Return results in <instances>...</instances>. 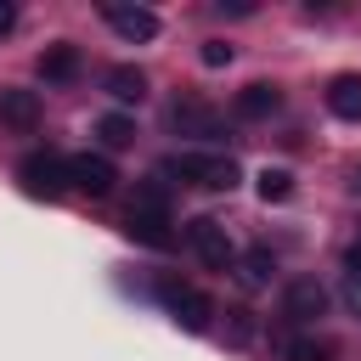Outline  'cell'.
Instances as JSON below:
<instances>
[{
    "instance_id": "cell-9",
    "label": "cell",
    "mask_w": 361,
    "mask_h": 361,
    "mask_svg": "<svg viewBox=\"0 0 361 361\" xmlns=\"http://www.w3.org/2000/svg\"><path fill=\"white\" fill-rule=\"evenodd\" d=\"M231 107H237V118H271V113L282 107V90H276V85H265V79H254V85H243V90H237V102H231Z\"/></svg>"
},
{
    "instance_id": "cell-1",
    "label": "cell",
    "mask_w": 361,
    "mask_h": 361,
    "mask_svg": "<svg viewBox=\"0 0 361 361\" xmlns=\"http://www.w3.org/2000/svg\"><path fill=\"white\" fill-rule=\"evenodd\" d=\"M164 175H175V180H186V186H203V192H231L237 186V158H226V152H175V158H164Z\"/></svg>"
},
{
    "instance_id": "cell-4",
    "label": "cell",
    "mask_w": 361,
    "mask_h": 361,
    "mask_svg": "<svg viewBox=\"0 0 361 361\" xmlns=\"http://www.w3.org/2000/svg\"><path fill=\"white\" fill-rule=\"evenodd\" d=\"M158 299L169 305V316L186 327V333H209V316H214V305L192 288V282H175V276H158Z\"/></svg>"
},
{
    "instance_id": "cell-21",
    "label": "cell",
    "mask_w": 361,
    "mask_h": 361,
    "mask_svg": "<svg viewBox=\"0 0 361 361\" xmlns=\"http://www.w3.org/2000/svg\"><path fill=\"white\" fill-rule=\"evenodd\" d=\"M11 28H17V6H11V0H0V34H11Z\"/></svg>"
},
{
    "instance_id": "cell-16",
    "label": "cell",
    "mask_w": 361,
    "mask_h": 361,
    "mask_svg": "<svg viewBox=\"0 0 361 361\" xmlns=\"http://www.w3.org/2000/svg\"><path fill=\"white\" fill-rule=\"evenodd\" d=\"M288 361H327L333 355V344L327 338H310V333H299V338H288V350H282Z\"/></svg>"
},
{
    "instance_id": "cell-8",
    "label": "cell",
    "mask_w": 361,
    "mask_h": 361,
    "mask_svg": "<svg viewBox=\"0 0 361 361\" xmlns=\"http://www.w3.org/2000/svg\"><path fill=\"white\" fill-rule=\"evenodd\" d=\"M0 124H11V130H34L39 124V96L34 90H23V85H6L0 90Z\"/></svg>"
},
{
    "instance_id": "cell-22",
    "label": "cell",
    "mask_w": 361,
    "mask_h": 361,
    "mask_svg": "<svg viewBox=\"0 0 361 361\" xmlns=\"http://www.w3.org/2000/svg\"><path fill=\"white\" fill-rule=\"evenodd\" d=\"M344 299H350V310H361V276H350V288H344Z\"/></svg>"
},
{
    "instance_id": "cell-7",
    "label": "cell",
    "mask_w": 361,
    "mask_h": 361,
    "mask_svg": "<svg viewBox=\"0 0 361 361\" xmlns=\"http://www.w3.org/2000/svg\"><path fill=\"white\" fill-rule=\"evenodd\" d=\"M102 17L124 34V39H158V11H147V6H102Z\"/></svg>"
},
{
    "instance_id": "cell-18",
    "label": "cell",
    "mask_w": 361,
    "mask_h": 361,
    "mask_svg": "<svg viewBox=\"0 0 361 361\" xmlns=\"http://www.w3.org/2000/svg\"><path fill=\"white\" fill-rule=\"evenodd\" d=\"M130 209H141V214H169V192L158 186V180H147V186H135V203Z\"/></svg>"
},
{
    "instance_id": "cell-3",
    "label": "cell",
    "mask_w": 361,
    "mask_h": 361,
    "mask_svg": "<svg viewBox=\"0 0 361 361\" xmlns=\"http://www.w3.org/2000/svg\"><path fill=\"white\" fill-rule=\"evenodd\" d=\"M17 180H23V192H28V197H62V186H68V158H56V152L34 147V152H23Z\"/></svg>"
},
{
    "instance_id": "cell-14",
    "label": "cell",
    "mask_w": 361,
    "mask_h": 361,
    "mask_svg": "<svg viewBox=\"0 0 361 361\" xmlns=\"http://www.w3.org/2000/svg\"><path fill=\"white\" fill-rule=\"evenodd\" d=\"M107 90H113L118 102H141V96H147V73L130 68V62H118V68H107Z\"/></svg>"
},
{
    "instance_id": "cell-2",
    "label": "cell",
    "mask_w": 361,
    "mask_h": 361,
    "mask_svg": "<svg viewBox=\"0 0 361 361\" xmlns=\"http://www.w3.org/2000/svg\"><path fill=\"white\" fill-rule=\"evenodd\" d=\"M186 248H192L203 265H214V271H231V265H237V243H231V231H226L214 214L186 220Z\"/></svg>"
},
{
    "instance_id": "cell-10",
    "label": "cell",
    "mask_w": 361,
    "mask_h": 361,
    "mask_svg": "<svg viewBox=\"0 0 361 361\" xmlns=\"http://www.w3.org/2000/svg\"><path fill=\"white\" fill-rule=\"evenodd\" d=\"M169 130H180V135H203V141H209V135H220V118H214L203 102H175V107H169Z\"/></svg>"
},
{
    "instance_id": "cell-12",
    "label": "cell",
    "mask_w": 361,
    "mask_h": 361,
    "mask_svg": "<svg viewBox=\"0 0 361 361\" xmlns=\"http://www.w3.org/2000/svg\"><path fill=\"white\" fill-rule=\"evenodd\" d=\"M39 79L45 85H68V79H79V45H51V51H39Z\"/></svg>"
},
{
    "instance_id": "cell-15",
    "label": "cell",
    "mask_w": 361,
    "mask_h": 361,
    "mask_svg": "<svg viewBox=\"0 0 361 361\" xmlns=\"http://www.w3.org/2000/svg\"><path fill=\"white\" fill-rule=\"evenodd\" d=\"M271 271H276L271 248H248V254H243V282H248V288H265V282H271Z\"/></svg>"
},
{
    "instance_id": "cell-20",
    "label": "cell",
    "mask_w": 361,
    "mask_h": 361,
    "mask_svg": "<svg viewBox=\"0 0 361 361\" xmlns=\"http://www.w3.org/2000/svg\"><path fill=\"white\" fill-rule=\"evenodd\" d=\"M226 62H231V45L209 39V45H203V68H226Z\"/></svg>"
},
{
    "instance_id": "cell-11",
    "label": "cell",
    "mask_w": 361,
    "mask_h": 361,
    "mask_svg": "<svg viewBox=\"0 0 361 361\" xmlns=\"http://www.w3.org/2000/svg\"><path fill=\"white\" fill-rule=\"evenodd\" d=\"M327 113L361 124V73H338V79L327 85Z\"/></svg>"
},
{
    "instance_id": "cell-19",
    "label": "cell",
    "mask_w": 361,
    "mask_h": 361,
    "mask_svg": "<svg viewBox=\"0 0 361 361\" xmlns=\"http://www.w3.org/2000/svg\"><path fill=\"white\" fill-rule=\"evenodd\" d=\"M96 130H102V141H107V147H124V141H135V124H130L124 113H107Z\"/></svg>"
},
{
    "instance_id": "cell-6",
    "label": "cell",
    "mask_w": 361,
    "mask_h": 361,
    "mask_svg": "<svg viewBox=\"0 0 361 361\" xmlns=\"http://www.w3.org/2000/svg\"><path fill=\"white\" fill-rule=\"evenodd\" d=\"M322 310H327V288H322L316 276H293V282L282 288V316H288V322L310 327Z\"/></svg>"
},
{
    "instance_id": "cell-13",
    "label": "cell",
    "mask_w": 361,
    "mask_h": 361,
    "mask_svg": "<svg viewBox=\"0 0 361 361\" xmlns=\"http://www.w3.org/2000/svg\"><path fill=\"white\" fill-rule=\"evenodd\" d=\"M124 231H130L135 243H147V248H169V214H141V209H130V214H124Z\"/></svg>"
},
{
    "instance_id": "cell-5",
    "label": "cell",
    "mask_w": 361,
    "mask_h": 361,
    "mask_svg": "<svg viewBox=\"0 0 361 361\" xmlns=\"http://www.w3.org/2000/svg\"><path fill=\"white\" fill-rule=\"evenodd\" d=\"M68 186H79V192H90V197H107V192L118 186V169H113V158H102V152H73V158H68Z\"/></svg>"
},
{
    "instance_id": "cell-17",
    "label": "cell",
    "mask_w": 361,
    "mask_h": 361,
    "mask_svg": "<svg viewBox=\"0 0 361 361\" xmlns=\"http://www.w3.org/2000/svg\"><path fill=\"white\" fill-rule=\"evenodd\" d=\"M259 197H265V203L293 197V175H288V169H259Z\"/></svg>"
}]
</instances>
